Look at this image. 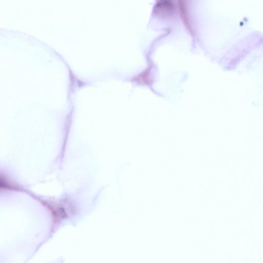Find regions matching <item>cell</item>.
<instances>
[{
    "label": "cell",
    "mask_w": 263,
    "mask_h": 263,
    "mask_svg": "<svg viewBox=\"0 0 263 263\" xmlns=\"http://www.w3.org/2000/svg\"><path fill=\"white\" fill-rule=\"evenodd\" d=\"M9 187L6 181L2 177H0V188H8Z\"/></svg>",
    "instance_id": "1"
}]
</instances>
